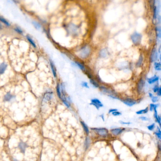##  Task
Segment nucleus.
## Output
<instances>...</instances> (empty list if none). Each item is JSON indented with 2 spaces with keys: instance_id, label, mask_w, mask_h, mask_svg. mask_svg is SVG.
Here are the masks:
<instances>
[{
  "instance_id": "nucleus-1",
  "label": "nucleus",
  "mask_w": 161,
  "mask_h": 161,
  "mask_svg": "<svg viewBox=\"0 0 161 161\" xmlns=\"http://www.w3.org/2000/svg\"><path fill=\"white\" fill-rule=\"evenodd\" d=\"M90 53H91V48L90 46L86 45L80 50L79 55L81 58L86 59L89 56Z\"/></svg>"
},
{
  "instance_id": "nucleus-2",
  "label": "nucleus",
  "mask_w": 161,
  "mask_h": 161,
  "mask_svg": "<svg viewBox=\"0 0 161 161\" xmlns=\"http://www.w3.org/2000/svg\"><path fill=\"white\" fill-rule=\"evenodd\" d=\"M142 39V35L138 33L137 32L134 33L131 36V39L135 45H138L141 42V40Z\"/></svg>"
},
{
  "instance_id": "nucleus-3",
  "label": "nucleus",
  "mask_w": 161,
  "mask_h": 161,
  "mask_svg": "<svg viewBox=\"0 0 161 161\" xmlns=\"http://www.w3.org/2000/svg\"><path fill=\"white\" fill-rule=\"evenodd\" d=\"M100 136L105 137L108 134V131L105 128H99V129H94Z\"/></svg>"
},
{
  "instance_id": "nucleus-4",
  "label": "nucleus",
  "mask_w": 161,
  "mask_h": 161,
  "mask_svg": "<svg viewBox=\"0 0 161 161\" xmlns=\"http://www.w3.org/2000/svg\"><path fill=\"white\" fill-rule=\"evenodd\" d=\"M91 105L94 106L96 109H99L100 107H102L103 106V105L101 103V102L99 100V99H95L91 100Z\"/></svg>"
},
{
  "instance_id": "nucleus-5",
  "label": "nucleus",
  "mask_w": 161,
  "mask_h": 161,
  "mask_svg": "<svg viewBox=\"0 0 161 161\" xmlns=\"http://www.w3.org/2000/svg\"><path fill=\"white\" fill-rule=\"evenodd\" d=\"M158 59V54L156 52L155 48H154L151 52V54L150 56V60L151 62H154L157 61Z\"/></svg>"
},
{
  "instance_id": "nucleus-6",
  "label": "nucleus",
  "mask_w": 161,
  "mask_h": 161,
  "mask_svg": "<svg viewBox=\"0 0 161 161\" xmlns=\"http://www.w3.org/2000/svg\"><path fill=\"white\" fill-rule=\"evenodd\" d=\"M122 102L126 105H128L129 106H132L133 105H135L136 104V101L130 98L124 99L122 101Z\"/></svg>"
},
{
  "instance_id": "nucleus-7",
  "label": "nucleus",
  "mask_w": 161,
  "mask_h": 161,
  "mask_svg": "<svg viewBox=\"0 0 161 161\" xmlns=\"http://www.w3.org/2000/svg\"><path fill=\"white\" fill-rule=\"evenodd\" d=\"M27 145L25 143L21 141V142H20L19 143V148L20 149V150L21 151V152L23 153H25L26 149L27 148Z\"/></svg>"
},
{
  "instance_id": "nucleus-8",
  "label": "nucleus",
  "mask_w": 161,
  "mask_h": 161,
  "mask_svg": "<svg viewBox=\"0 0 161 161\" xmlns=\"http://www.w3.org/2000/svg\"><path fill=\"white\" fill-rule=\"evenodd\" d=\"M53 97V93L52 92H48L46 93L44 96L43 101L44 102H46L50 101Z\"/></svg>"
},
{
  "instance_id": "nucleus-9",
  "label": "nucleus",
  "mask_w": 161,
  "mask_h": 161,
  "mask_svg": "<svg viewBox=\"0 0 161 161\" xmlns=\"http://www.w3.org/2000/svg\"><path fill=\"white\" fill-rule=\"evenodd\" d=\"M144 84H145V82L144 80L143 79H141L139 81V82H138V84H137V91L139 93H140V92H141L144 86Z\"/></svg>"
},
{
  "instance_id": "nucleus-10",
  "label": "nucleus",
  "mask_w": 161,
  "mask_h": 161,
  "mask_svg": "<svg viewBox=\"0 0 161 161\" xmlns=\"http://www.w3.org/2000/svg\"><path fill=\"white\" fill-rule=\"evenodd\" d=\"M123 130H124V129H121V128H117V129H112L111 130V132L113 135L117 136L121 134Z\"/></svg>"
},
{
  "instance_id": "nucleus-11",
  "label": "nucleus",
  "mask_w": 161,
  "mask_h": 161,
  "mask_svg": "<svg viewBox=\"0 0 161 161\" xmlns=\"http://www.w3.org/2000/svg\"><path fill=\"white\" fill-rule=\"evenodd\" d=\"M7 64L3 62L0 64V74H2L4 73V71L6 69Z\"/></svg>"
},
{
  "instance_id": "nucleus-12",
  "label": "nucleus",
  "mask_w": 161,
  "mask_h": 161,
  "mask_svg": "<svg viewBox=\"0 0 161 161\" xmlns=\"http://www.w3.org/2000/svg\"><path fill=\"white\" fill-rule=\"evenodd\" d=\"M158 80H159V77L158 76H155L154 77H153L151 78L148 79V81L149 84H152Z\"/></svg>"
},
{
  "instance_id": "nucleus-13",
  "label": "nucleus",
  "mask_w": 161,
  "mask_h": 161,
  "mask_svg": "<svg viewBox=\"0 0 161 161\" xmlns=\"http://www.w3.org/2000/svg\"><path fill=\"white\" fill-rule=\"evenodd\" d=\"M90 143H91L90 139L89 138V137H87L85 139V142L84 144V148H85V150H87V149L89 148V147L90 146Z\"/></svg>"
},
{
  "instance_id": "nucleus-14",
  "label": "nucleus",
  "mask_w": 161,
  "mask_h": 161,
  "mask_svg": "<svg viewBox=\"0 0 161 161\" xmlns=\"http://www.w3.org/2000/svg\"><path fill=\"white\" fill-rule=\"evenodd\" d=\"M13 95L10 93H7L4 96V100L5 101H10L12 99H13Z\"/></svg>"
},
{
  "instance_id": "nucleus-15",
  "label": "nucleus",
  "mask_w": 161,
  "mask_h": 161,
  "mask_svg": "<svg viewBox=\"0 0 161 161\" xmlns=\"http://www.w3.org/2000/svg\"><path fill=\"white\" fill-rule=\"evenodd\" d=\"M50 65H51V69H52L53 75H54V77L55 78H56V75H56V68H55V67L53 62H52L51 61H50Z\"/></svg>"
},
{
  "instance_id": "nucleus-16",
  "label": "nucleus",
  "mask_w": 161,
  "mask_h": 161,
  "mask_svg": "<svg viewBox=\"0 0 161 161\" xmlns=\"http://www.w3.org/2000/svg\"><path fill=\"white\" fill-rule=\"evenodd\" d=\"M75 63H76V65H77L79 67V68L82 70H83V71L86 70V67L82 63H81V62H76Z\"/></svg>"
},
{
  "instance_id": "nucleus-17",
  "label": "nucleus",
  "mask_w": 161,
  "mask_h": 161,
  "mask_svg": "<svg viewBox=\"0 0 161 161\" xmlns=\"http://www.w3.org/2000/svg\"><path fill=\"white\" fill-rule=\"evenodd\" d=\"M80 122L82 126H83V128L84 130H85V131L86 132V133H87V134H88V133H89V130H88V128L87 125L85 124V122H84L83 121H81Z\"/></svg>"
},
{
  "instance_id": "nucleus-18",
  "label": "nucleus",
  "mask_w": 161,
  "mask_h": 161,
  "mask_svg": "<svg viewBox=\"0 0 161 161\" xmlns=\"http://www.w3.org/2000/svg\"><path fill=\"white\" fill-rule=\"evenodd\" d=\"M27 39L28 40V41L29 42V43H31V45H32L33 47H34L36 48V43H35V42L32 40V39L31 38V37H29L28 36H27Z\"/></svg>"
},
{
  "instance_id": "nucleus-19",
  "label": "nucleus",
  "mask_w": 161,
  "mask_h": 161,
  "mask_svg": "<svg viewBox=\"0 0 161 161\" xmlns=\"http://www.w3.org/2000/svg\"><path fill=\"white\" fill-rule=\"evenodd\" d=\"M148 107H147L146 109H144V110H140L139 111H137L136 112V113L137 114H145L146 113L148 112Z\"/></svg>"
},
{
  "instance_id": "nucleus-20",
  "label": "nucleus",
  "mask_w": 161,
  "mask_h": 161,
  "mask_svg": "<svg viewBox=\"0 0 161 161\" xmlns=\"http://www.w3.org/2000/svg\"><path fill=\"white\" fill-rule=\"evenodd\" d=\"M90 83H91V84L93 85V86L95 87H99L98 83L96 81L94 80H93L92 79H90Z\"/></svg>"
},
{
  "instance_id": "nucleus-21",
  "label": "nucleus",
  "mask_w": 161,
  "mask_h": 161,
  "mask_svg": "<svg viewBox=\"0 0 161 161\" xmlns=\"http://www.w3.org/2000/svg\"><path fill=\"white\" fill-rule=\"evenodd\" d=\"M57 94L60 98H61L62 95H61V88H60V86L59 84H58L57 86Z\"/></svg>"
},
{
  "instance_id": "nucleus-22",
  "label": "nucleus",
  "mask_w": 161,
  "mask_h": 161,
  "mask_svg": "<svg viewBox=\"0 0 161 161\" xmlns=\"http://www.w3.org/2000/svg\"><path fill=\"white\" fill-rule=\"evenodd\" d=\"M155 68L156 70H161V64L159 62L155 63Z\"/></svg>"
},
{
  "instance_id": "nucleus-23",
  "label": "nucleus",
  "mask_w": 161,
  "mask_h": 161,
  "mask_svg": "<svg viewBox=\"0 0 161 161\" xmlns=\"http://www.w3.org/2000/svg\"><path fill=\"white\" fill-rule=\"evenodd\" d=\"M0 21H1L2 23H4L5 25L8 26H10V23L8 21H7L5 19L3 18H2L1 16H0Z\"/></svg>"
},
{
  "instance_id": "nucleus-24",
  "label": "nucleus",
  "mask_w": 161,
  "mask_h": 161,
  "mask_svg": "<svg viewBox=\"0 0 161 161\" xmlns=\"http://www.w3.org/2000/svg\"><path fill=\"white\" fill-rule=\"evenodd\" d=\"M143 62V56L142 55H140L139 57V58L138 59V61L136 63V66L137 67H139L142 65V63Z\"/></svg>"
},
{
  "instance_id": "nucleus-25",
  "label": "nucleus",
  "mask_w": 161,
  "mask_h": 161,
  "mask_svg": "<svg viewBox=\"0 0 161 161\" xmlns=\"http://www.w3.org/2000/svg\"><path fill=\"white\" fill-rule=\"evenodd\" d=\"M156 31L157 33V37L160 38L161 37V29L159 27H156Z\"/></svg>"
},
{
  "instance_id": "nucleus-26",
  "label": "nucleus",
  "mask_w": 161,
  "mask_h": 161,
  "mask_svg": "<svg viewBox=\"0 0 161 161\" xmlns=\"http://www.w3.org/2000/svg\"><path fill=\"white\" fill-rule=\"evenodd\" d=\"M100 56L103 57H106L107 55V52L106 51L105 49L102 50L101 51L100 53Z\"/></svg>"
},
{
  "instance_id": "nucleus-27",
  "label": "nucleus",
  "mask_w": 161,
  "mask_h": 161,
  "mask_svg": "<svg viewBox=\"0 0 161 161\" xmlns=\"http://www.w3.org/2000/svg\"><path fill=\"white\" fill-rule=\"evenodd\" d=\"M33 25H34L35 27L37 29H39L41 28V25L38 22H35H35H33Z\"/></svg>"
},
{
  "instance_id": "nucleus-28",
  "label": "nucleus",
  "mask_w": 161,
  "mask_h": 161,
  "mask_svg": "<svg viewBox=\"0 0 161 161\" xmlns=\"http://www.w3.org/2000/svg\"><path fill=\"white\" fill-rule=\"evenodd\" d=\"M157 106H157V105H155V104H151L150 105V110L151 111H153L154 110V109H155V107L157 108Z\"/></svg>"
},
{
  "instance_id": "nucleus-29",
  "label": "nucleus",
  "mask_w": 161,
  "mask_h": 161,
  "mask_svg": "<svg viewBox=\"0 0 161 161\" xmlns=\"http://www.w3.org/2000/svg\"><path fill=\"white\" fill-rule=\"evenodd\" d=\"M158 132H155V134L157 136V137H158V138H159V139H161V131H160V129H159L158 128Z\"/></svg>"
},
{
  "instance_id": "nucleus-30",
  "label": "nucleus",
  "mask_w": 161,
  "mask_h": 161,
  "mask_svg": "<svg viewBox=\"0 0 161 161\" xmlns=\"http://www.w3.org/2000/svg\"><path fill=\"white\" fill-rule=\"evenodd\" d=\"M15 31H16L17 33H18L19 34H23L22 30L18 27H17L16 28H15Z\"/></svg>"
},
{
  "instance_id": "nucleus-31",
  "label": "nucleus",
  "mask_w": 161,
  "mask_h": 161,
  "mask_svg": "<svg viewBox=\"0 0 161 161\" xmlns=\"http://www.w3.org/2000/svg\"><path fill=\"white\" fill-rule=\"evenodd\" d=\"M155 124L153 123V124L151 125H149V126H148V129L149 130H153L154 129H155Z\"/></svg>"
},
{
  "instance_id": "nucleus-32",
  "label": "nucleus",
  "mask_w": 161,
  "mask_h": 161,
  "mask_svg": "<svg viewBox=\"0 0 161 161\" xmlns=\"http://www.w3.org/2000/svg\"><path fill=\"white\" fill-rule=\"evenodd\" d=\"M112 114L113 116H120V115H121V113L120 112H119L118 111L113 112L112 113Z\"/></svg>"
},
{
  "instance_id": "nucleus-33",
  "label": "nucleus",
  "mask_w": 161,
  "mask_h": 161,
  "mask_svg": "<svg viewBox=\"0 0 161 161\" xmlns=\"http://www.w3.org/2000/svg\"><path fill=\"white\" fill-rule=\"evenodd\" d=\"M81 85H82V86L83 87H87V88H89L88 84H87V83L86 82H82Z\"/></svg>"
},
{
  "instance_id": "nucleus-34",
  "label": "nucleus",
  "mask_w": 161,
  "mask_h": 161,
  "mask_svg": "<svg viewBox=\"0 0 161 161\" xmlns=\"http://www.w3.org/2000/svg\"><path fill=\"white\" fill-rule=\"evenodd\" d=\"M158 97H156V96H153V97H152V102H153V103H155V102H156L158 101Z\"/></svg>"
},
{
  "instance_id": "nucleus-35",
  "label": "nucleus",
  "mask_w": 161,
  "mask_h": 161,
  "mask_svg": "<svg viewBox=\"0 0 161 161\" xmlns=\"http://www.w3.org/2000/svg\"><path fill=\"white\" fill-rule=\"evenodd\" d=\"M159 87H158V86H155L154 88H153V90H154V92H155V93H156L158 92L159 89Z\"/></svg>"
},
{
  "instance_id": "nucleus-36",
  "label": "nucleus",
  "mask_w": 161,
  "mask_h": 161,
  "mask_svg": "<svg viewBox=\"0 0 161 161\" xmlns=\"http://www.w3.org/2000/svg\"><path fill=\"white\" fill-rule=\"evenodd\" d=\"M139 119H140L141 120L144 121H148L149 120L148 118L146 117H140Z\"/></svg>"
},
{
  "instance_id": "nucleus-37",
  "label": "nucleus",
  "mask_w": 161,
  "mask_h": 161,
  "mask_svg": "<svg viewBox=\"0 0 161 161\" xmlns=\"http://www.w3.org/2000/svg\"><path fill=\"white\" fill-rule=\"evenodd\" d=\"M116 111H118V110L117 109H110L109 110V113H112V112H116Z\"/></svg>"
},
{
  "instance_id": "nucleus-38",
  "label": "nucleus",
  "mask_w": 161,
  "mask_h": 161,
  "mask_svg": "<svg viewBox=\"0 0 161 161\" xmlns=\"http://www.w3.org/2000/svg\"><path fill=\"white\" fill-rule=\"evenodd\" d=\"M120 122L122 124H125V125H129V124H131L130 122H123V121H120Z\"/></svg>"
},
{
  "instance_id": "nucleus-39",
  "label": "nucleus",
  "mask_w": 161,
  "mask_h": 161,
  "mask_svg": "<svg viewBox=\"0 0 161 161\" xmlns=\"http://www.w3.org/2000/svg\"><path fill=\"white\" fill-rule=\"evenodd\" d=\"M157 94H158V95H159V96H161V87H159V90H158V92H157Z\"/></svg>"
},
{
  "instance_id": "nucleus-40",
  "label": "nucleus",
  "mask_w": 161,
  "mask_h": 161,
  "mask_svg": "<svg viewBox=\"0 0 161 161\" xmlns=\"http://www.w3.org/2000/svg\"><path fill=\"white\" fill-rule=\"evenodd\" d=\"M149 96L151 97V98L153 96V94H152L151 93H149Z\"/></svg>"
},
{
  "instance_id": "nucleus-41",
  "label": "nucleus",
  "mask_w": 161,
  "mask_h": 161,
  "mask_svg": "<svg viewBox=\"0 0 161 161\" xmlns=\"http://www.w3.org/2000/svg\"><path fill=\"white\" fill-rule=\"evenodd\" d=\"M2 29V26L0 23V30Z\"/></svg>"
},
{
  "instance_id": "nucleus-42",
  "label": "nucleus",
  "mask_w": 161,
  "mask_h": 161,
  "mask_svg": "<svg viewBox=\"0 0 161 161\" xmlns=\"http://www.w3.org/2000/svg\"><path fill=\"white\" fill-rule=\"evenodd\" d=\"M14 161H17V160H15V159H14Z\"/></svg>"
}]
</instances>
